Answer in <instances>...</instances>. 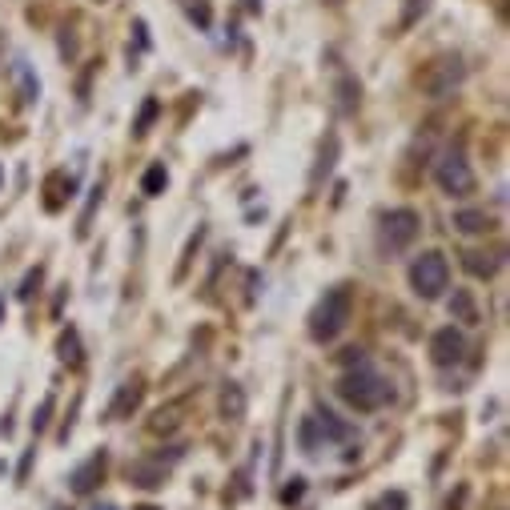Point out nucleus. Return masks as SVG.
<instances>
[{
  "mask_svg": "<svg viewBox=\"0 0 510 510\" xmlns=\"http://www.w3.org/2000/svg\"><path fill=\"white\" fill-rule=\"evenodd\" d=\"M101 475H104V454H93L89 462H81V467L73 470V491H77V494H93L97 483H101Z\"/></svg>",
  "mask_w": 510,
  "mask_h": 510,
  "instance_id": "obj_8",
  "label": "nucleus"
},
{
  "mask_svg": "<svg viewBox=\"0 0 510 510\" xmlns=\"http://www.w3.org/2000/svg\"><path fill=\"white\" fill-rule=\"evenodd\" d=\"M221 414L234 418V422L245 414V394H242V386H234V382L221 390Z\"/></svg>",
  "mask_w": 510,
  "mask_h": 510,
  "instance_id": "obj_13",
  "label": "nucleus"
},
{
  "mask_svg": "<svg viewBox=\"0 0 510 510\" xmlns=\"http://www.w3.org/2000/svg\"><path fill=\"white\" fill-rule=\"evenodd\" d=\"M305 494V483L302 478H294V486H286V491H282V502H298Z\"/></svg>",
  "mask_w": 510,
  "mask_h": 510,
  "instance_id": "obj_23",
  "label": "nucleus"
},
{
  "mask_svg": "<svg viewBox=\"0 0 510 510\" xmlns=\"http://www.w3.org/2000/svg\"><path fill=\"white\" fill-rule=\"evenodd\" d=\"M462 354H467V337H462V329L446 326V329H438V334L430 337V362L434 366H454V362H462Z\"/></svg>",
  "mask_w": 510,
  "mask_h": 510,
  "instance_id": "obj_7",
  "label": "nucleus"
},
{
  "mask_svg": "<svg viewBox=\"0 0 510 510\" xmlns=\"http://www.w3.org/2000/svg\"><path fill=\"white\" fill-rule=\"evenodd\" d=\"M454 229H459V234H486V229H491V217H486L483 209H459V213H454Z\"/></svg>",
  "mask_w": 510,
  "mask_h": 510,
  "instance_id": "obj_11",
  "label": "nucleus"
},
{
  "mask_svg": "<svg viewBox=\"0 0 510 510\" xmlns=\"http://www.w3.org/2000/svg\"><path fill=\"white\" fill-rule=\"evenodd\" d=\"M467 269L475 277H494V269H498V261L491 258V253H467Z\"/></svg>",
  "mask_w": 510,
  "mask_h": 510,
  "instance_id": "obj_18",
  "label": "nucleus"
},
{
  "mask_svg": "<svg viewBox=\"0 0 510 510\" xmlns=\"http://www.w3.org/2000/svg\"><path fill=\"white\" fill-rule=\"evenodd\" d=\"M350 313H354V294H350V286L326 290V298H321L310 313V337L313 342H334V337L350 326Z\"/></svg>",
  "mask_w": 510,
  "mask_h": 510,
  "instance_id": "obj_2",
  "label": "nucleus"
},
{
  "mask_svg": "<svg viewBox=\"0 0 510 510\" xmlns=\"http://www.w3.org/2000/svg\"><path fill=\"white\" fill-rule=\"evenodd\" d=\"M49 414H52V394L41 402V410H36V418H33V430H36V434H41L44 426H49Z\"/></svg>",
  "mask_w": 510,
  "mask_h": 510,
  "instance_id": "obj_22",
  "label": "nucleus"
},
{
  "mask_svg": "<svg viewBox=\"0 0 510 510\" xmlns=\"http://www.w3.org/2000/svg\"><path fill=\"white\" fill-rule=\"evenodd\" d=\"M189 17H193V20H201V25H209V9H205V4H193Z\"/></svg>",
  "mask_w": 510,
  "mask_h": 510,
  "instance_id": "obj_24",
  "label": "nucleus"
},
{
  "mask_svg": "<svg viewBox=\"0 0 510 510\" xmlns=\"http://www.w3.org/2000/svg\"><path fill=\"white\" fill-rule=\"evenodd\" d=\"M61 358L69 366H81V342H77V329H69V334L61 337Z\"/></svg>",
  "mask_w": 510,
  "mask_h": 510,
  "instance_id": "obj_19",
  "label": "nucleus"
},
{
  "mask_svg": "<svg viewBox=\"0 0 510 510\" xmlns=\"http://www.w3.org/2000/svg\"><path fill=\"white\" fill-rule=\"evenodd\" d=\"M169 185V174H165V165H149L145 177H141V189L149 193V197H157V193Z\"/></svg>",
  "mask_w": 510,
  "mask_h": 510,
  "instance_id": "obj_17",
  "label": "nucleus"
},
{
  "mask_svg": "<svg viewBox=\"0 0 510 510\" xmlns=\"http://www.w3.org/2000/svg\"><path fill=\"white\" fill-rule=\"evenodd\" d=\"M426 9H430V0H406V12H402V28L418 25V17H426Z\"/></svg>",
  "mask_w": 510,
  "mask_h": 510,
  "instance_id": "obj_20",
  "label": "nucleus"
},
{
  "mask_svg": "<svg viewBox=\"0 0 510 510\" xmlns=\"http://www.w3.org/2000/svg\"><path fill=\"white\" fill-rule=\"evenodd\" d=\"M422 93L434 97V101H442V97H450L454 89L467 81V65H462V57H438V61L426 65L422 77Z\"/></svg>",
  "mask_w": 510,
  "mask_h": 510,
  "instance_id": "obj_5",
  "label": "nucleus"
},
{
  "mask_svg": "<svg viewBox=\"0 0 510 510\" xmlns=\"http://www.w3.org/2000/svg\"><path fill=\"white\" fill-rule=\"evenodd\" d=\"M298 442H302V450H305V454H318V450H321V442H326V438H321V430H318V418H302V426H298Z\"/></svg>",
  "mask_w": 510,
  "mask_h": 510,
  "instance_id": "obj_14",
  "label": "nucleus"
},
{
  "mask_svg": "<svg viewBox=\"0 0 510 510\" xmlns=\"http://www.w3.org/2000/svg\"><path fill=\"white\" fill-rule=\"evenodd\" d=\"M141 394H145V386H141V382H125V386H121V394H117V402H112V410H109V414H112V418H129L133 410L141 406Z\"/></svg>",
  "mask_w": 510,
  "mask_h": 510,
  "instance_id": "obj_10",
  "label": "nucleus"
},
{
  "mask_svg": "<svg viewBox=\"0 0 510 510\" xmlns=\"http://www.w3.org/2000/svg\"><path fill=\"white\" fill-rule=\"evenodd\" d=\"M12 73H17V85H20V101L33 104L36 97H41V81L33 77V69H28L25 61H17V69H12Z\"/></svg>",
  "mask_w": 510,
  "mask_h": 510,
  "instance_id": "obj_15",
  "label": "nucleus"
},
{
  "mask_svg": "<svg viewBox=\"0 0 510 510\" xmlns=\"http://www.w3.org/2000/svg\"><path fill=\"white\" fill-rule=\"evenodd\" d=\"M318 430H321V438H329V442H350L354 438V426H346L342 418L334 414V410H326V406H318Z\"/></svg>",
  "mask_w": 510,
  "mask_h": 510,
  "instance_id": "obj_9",
  "label": "nucleus"
},
{
  "mask_svg": "<svg viewBox=\"0 0 510 510\" xmlns=\"http://www.w3.org/2000/svg\"><path fill=\"white\" fill-rule=\"evenodd\" d=\"M450 313L459 321H478V310H475V298H470V290H459V294L450 298Z\"/></svg>",
  "mask_w": 510,
  "mask_h": 510,
  "instance_id": "obj_16",
  "label": "nucleus"
},
{
  "mask_svg": "<svg viewBox=\"0 0 510 510\" xmlns=\"http://www.w3.org/2000/svg\"><path fill=\"white\" fill-rule=\"evenodd\" d=\"M410 286H414V294L426 298V302L442 298V290L450 286V261L442 258L438 250H426L422 258H414V266H410Z\"/></svg>",
  "mask_w": 510,
  "mask_h": 510,
  "instance_id": "obj_3",
  "label": "nucleus"
},
{
  "mask_svg": "<svg viewBox=\"0 0 510 510\" xmlns=\"http://www.w3.org/2000/svg\"><path fill=\"white\" fill-rule=\"evenodd\" d=\"M141 510H157V506H141Z\"/></svg>",
  "mask_w": 510,
  "mask_h": 510,
  "instance_id": "obj_25",
  "label": "nucleus"
},
{
  "mask_svg": "<svg viewBox=\"0 0 510 510\" xmlns=\"http://www.w3.org/2000/svg\"><path fill=\"white\" fill-rule=\"evenodd\" d=\"M129 483L145 486V491H153V486L165 483V470L161 467H149V462H133L129 467Z\"/></svg>",
  "mask_w": 510,
  "mask_h": 510,
  "instance_id": "obj_12",
  "label": "nucleus"
},
{
  "mask_svg": "<svg viewBox=\"0 0 510 510\" xmlns=\"http://www.w3.org/2000/svg\"><path fill=\"white\" fill-rule=\"evenodd\" d=\"M101 510H112V506H101Z\"/></svg>",
  "mask_w": 510,
  "mask_h": 510,
  "instance_id": "obj_26",
  "label": "nucleus"
},
{
  "mask_svg": "<svg viewBox=\"0 0 510 510\" xmlns=\"http://www.w3.org/2000/svg\"><path fill=\"white\" fill-rule=\"evenodd\" d=\"M153 117H157V101H145V109H141V117H137V129H133V133H137V137H141V133H149V125H153Z\"/></svg>",
  "mask_w": 510,
  "mask_h": 510,
  "instance_id": "obj_21",
  "label": "nucleus"
},
{
  "mask_svg": "<svg viewBox=\"0 0 510 510\" xmlns=\"http://www.w3.org/2000/svg\"><path fill=\"white\" fill-rule=\"evenodd\" d=\"M434 182H438L442 193H450V197H470L478 185L475 169H470V161L462 153H442L438 165H434Z\"/></svg>",
  "mask_w": 510,
  "mask_h": 510,
  "instance_id": "obj_4",
  "label": "nucleus"
},
{
  "mask_svg": "<svg viewBox=\"0 0 510 510\" xmlns=\"http://www.w3.org/2000/svg\"><path fill=\"white\" fill-rule=\"evenodd\" d=\"M418 229H422V217L414 209H394V213L382 217V250L390 253H402L414 245Z\"/></svg>",
  "mask_w": 510,
  "mask_h": 510,
  "instance_id": "obj_6",
  "label": "nucleus"
},
{
  "mask_svg": "<svg viewBox=\"0 0 510 510\" xmlns=\"http://www.w3.org/2000/svg\"><path fill=\"white\" fill-rule=\"evenodd\" d=\"M337 394H342V402H350L354 410L370 414V410H382L390 398H394V386H390L378 370H370L366 362H358L354 370H346L342 378H337Z\"/></svg>",
  "mask_w": 510,
  "mask_h": 510,
  "instance_id": "obj_1",
  "label": "nucleus"
}]
</instances>
